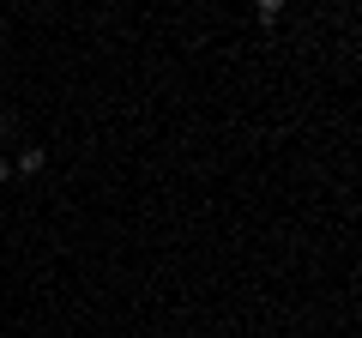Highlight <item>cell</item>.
<instances>
[{"instance_id": "obj_1", "label": "cell", "mask_w": 362, "mask_h": 338, "mask_svg": "<svg viewBox=\"0 0 362 338\" xmlns=\"http://www.w3.org/2000/svg\"><path fill=\"white\" fill-rule=\"evenodd\" d=\"M13 169H18V175H37V169H42V145H25V151L13 157Z\"/></svg>"}, {"instance_id": "obj_2", "label": "cell", "mask_w": 362, "mask_h": 338, "mask_svg": "<svg viewBox=\"0 0 362 338\" xmlns=\"http://www.w3.org/2000/svg\"><path fill=\"white\" fill-rule=\"evenodd\" d=\"M6 175H13V163H6V157H0V182H6Z\"/></svg>"}]
</instances>
